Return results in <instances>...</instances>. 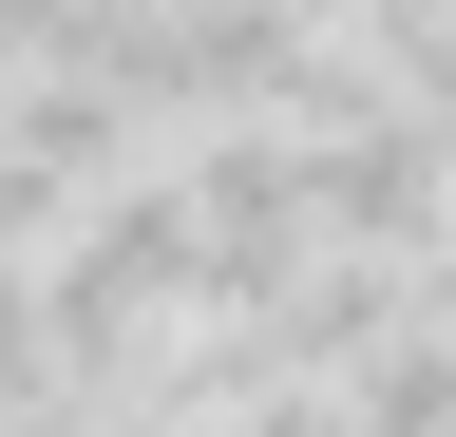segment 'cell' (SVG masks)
<instances>
[{"instance_id":"3957f363","label":"cell","mask_w":456,"mask_h":437,"mask_svg":"<svg viewBox=\"0 0 456 437\" xmlns=\"http://www.w3.org/2000/svg\"><path fill=\"white\" fill-rule=\"evenodd\" d=\"M0 77H20V58H0Z\"/></svg>"},{"instance_id":"7a4b0ae2","label":"cell","mask_w":456,"mask_h":437,"mask_svg":"<svg viewBox=\"0 0 456 437\" xmlns=\"http://www.w3.org/2000/svg\"><path fill=\"white\" fill-rule=\"evenodd\" d=\"M38 380H57V361H38V286L0 266V400H38Z\"/></svg>"},{"instance_id":"6da1fadb","label":"cell","mask_w":456,"mask_h":437,"mask_svg":"<svg viewBox=\"0 0 456 437\" xmlns=\"http://www.w3.org/2000/svg\"><path fill=\"white\" fill-rule=\"evenodd\" d=\"M437 172H456V134L437 115H342L305 134V209H323V247H437Z\"/></svg>"},{"instance_id":"277c9868","label":"cell","mask_w":456,"mask_h":437,"mask_svg":"<svg viewBox=\"0 0 456 437\" xmlns=\"http://www.w3.org/2000/svg\"><path fill=\"white\" fill-rule=\"evenodd\" d=\"M114 437H134V418H114Z\"/></svg>"}]
</instances>
